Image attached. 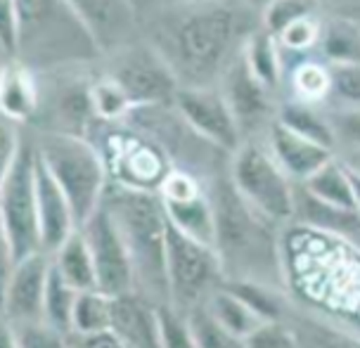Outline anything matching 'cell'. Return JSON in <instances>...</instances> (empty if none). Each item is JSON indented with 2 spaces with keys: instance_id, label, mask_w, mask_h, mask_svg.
<instances>
[{
  "instance_id": "1",
  "label": "cell",
  "mask_w": 360,
  "mask_h": 348,
  "mask_svg": "<svg viewBox=\"0 0 360 348\" xmlns=\"http://www.w3.org/2000/svg\"><path fill=\"white\" fill-rule=\"evenodd\" d=\"M242 0L166 5L154 24L152 45L159 50L180 86H218L256 29Z\"/></svg>"
},
{
  "instance_id": "2",
  "label": "cell",
  "mask_w": 360,
  "mask_h": 348,
  "mask_svg": "<svg viewBox=\"0 0 360 348\" xmlns=\"http://www.w3.org/2000/svg\"><path fill=\"white\" fill-rule=\"evenodd\" d=\"M209 195L216 209V249L225 277L261 280L278 287L275 270H282L280 242L273 237V223L259 216L240 197L230 176L211 180Z\"/></svg>"
},
{
  "instance_id": "3",
  "label": "cell",
  "mask_w": 360,
  "mask_h": 348,
  "mask_svg": "<svg viewBox=\"0 0 360 348\" xmlns=\"http://www.w3.org/2000/svg\"><path fill=\"white\" fill-rule=\"evenodd\" d=\"M105 204L128 244L135 273V292L157 306L169 304L166 282V218L159 192L109 183Z\"/></svg>"
},
{
  "instance_id": "4",
  "label": "cell",
  "mask_w": 360,
  "mask_h": 348,
  "mask_svg": "<svg viewBox=\"0 0 360 348\" xmlns=\"http://www.w3.org/2000/svg\"><path fill=\"white\" fill-rule=\"evenodd\" d=\"M19 17V62L57 67L98 57L102 50L69 0H15Z\"/></svg>"
},
{
  "instance_id": "5",
  "label": "cell",
  "mask_w": 360,
  "mask_h": 348,
  "mask_svg": "<svg viewBox=\"0 0 360 348\" xmlns=\"http://www.w3.org/2000/svg\"><path fill=\"white\" fill-rule=\"evenodd\" d=\"M34 135L38 154L69 197L81 228L105 199L109 185L105 159L86 135L60 131H34Z\"/></svg>"
},
{
  "instance_id": "6",
  "label": "cell",
  "mask_w": 360,
  "mask_h": 348,
  "mask_svg": "<svg viewBox=\"0 0 360 348\" xmlns=\"http://www.w3.org/2000/svg\"><path fill=\"white\" fill-rule=\"evenodd\" d=\"M90 131L98 135V143L95 140L93 143L105 159L109 183L159 192L166 176L176 166L171 161L169 150L152 133L131 124L128 119H95V126H90Z\"/></svg>"
},
{
  "instance_id": "7",
  "label": "cell",
  "mask_w": 360,
  "mask_h": 348,
  "mask_svg": "<svg viewBox=\"0 0 360 348\" xmlns=\"http://www.w3.org/2000/svg\"><path fill=\"white\" fill-rule=\"evenodd\" d=\"M36 164V135L27 131L17 157L0 169V240L12 249L17 261L43 251L38 230Z\"/></svg>"
},
{
  "instance_id": "8",
  "label": "cell",
  "mask_w": 360,
  "mask_h": 348,
  "mask_svg": "<svg viewBox=\"0 0 360 348\" xmlns=\"http://www.w3.org/2000/svg\"><path fill=\"white\" fill-rule=\"evenodd\" d=\"M230 180L259 216L270 223H287L297 214V190L292 178L270 154L268 145L244 143L230 154Z\"/></svg>"
},
{
  "instance_id": "9",
  "label": "cell",
  "mask_w": 360,
  "mask_h": 348,
  "mask_svg": "<svg viewBox=\"0 0 360 348\" xmlns=\"http://www.w3.org/2000/svg\"><path fill=\"white\" fill-rule=\"evenodd\" d=\"M166 282H169V304L178 306L180 311L202 306L225 282V268L218 249L188 235L169 221Z\"/></svg>"
},
{
  "instance_id": "10",
  "label": "cell",
  "mask_w": 360,
  "mask_h": 348,
  "mask_svg": "<svg viewBox=\"0 0 360 348\" xmlns=\"http://www.w3.org/2000/svg\"><path fill=\"white\" fill-rule=\"evenodd\" d=\"M105 74L126 90L133 107L173 105L180 90L176 72L152 43H128L114 50Z\"/></svg>"
},
{
  "instance_id": "11",
  "label": "cell",
  "mask_w": 360,
  "mask_h": 348,
  "mask_svg": "<svg viewBox=\"0 0 360 348\" xmlns=\"http://www.w3.org/2000/svg\"><path fill=\"white\" fill-rule=\"evenodd\" d=\"M81 232L86 237L90 256L95 263L98 275V289L109 296L135 292V273L128 244L121 235L112 211L107 209L105 199L95 209V214L81 225Z\"/></svg>"
},
{
  "instance_id": "12",
  "label": "cell",
  "mask_w": 360,
  "mask_h": 348,
  "mask_svg": "<svg viewBox=\"0 0 360 348\" xmlns=\"http://www.w3.org/2000/svg\"><path fill=\"white\" fill-rule=\"evenodd\" d=\"M173 105L192 131L207 143L216 145L225 154L240 150L244 133L218 86H180Z\"/></svg>"
},
{
  "instance_id": "13",
  "label": "cell",
  "mask_w": 360,
  "mask_h": 348,
  "mask_svg": "<svg viewBox=\"0 0 360 348\" xmlns=\"http://www.w3.org/2000/svg\"><path fill=\"white\" fill-rule=\"evenodd\" d=\"M53 256L48 251H36L17 261L15 270L3 282V322L45 320V289H48Z\"/></svg>"
},
{
  "instance_id": "14",
  "label": "cell",
  "mask_w": 360,
  "mask_h": 348,
  "mask_svg": "<svg viewBox=\"0 0 360 348\" xmlns=\"http://www.w3.org/2000/svg\"><path fill=\"white\" fill-rule=\"evenodd\" d=\"M102 53H114L133 43L138 10L133 0H69Z\"/></svg>"
},
{
  "instance_id": "15",
  "label": "cell",
  "mask_w": 360,
  "mask_h": 348,
  "mask_svg": "<svg viewBox=\"0 0 360 348\" xmlns=\"http://www.w3.org/2000/svg\"><path fill=\"white\" fill-rule=\"evenodd\" d=\"M218 88H221V93L225 95V100H228L230 109H233L237 124H240L244 133V140H247V135L254 133L256 128H263L268 124L270 95H273V90L249 72L242 55L237 57L233 67L225 72L221 83H218Z\"/></svg>"
},
{
  "instance_id": "16",
  "label": "cell",
  "mask_w": 360,
  "mask_h": 348,
  "mask_svg": "<svg viewBox=\"0 0 360 348\" xmlns=\"http://www.w3.org/2000/svg\"><path fill=\"white\" fill-rule=\"evenodd\" d=\"M36 199H38V230H41V247L43 251L53 254L69 240L74 230H79L74 209L69 197L64 195L60 183L45 166L38 154L36 164Z\"/></svg>"
},
{
  "instance_id": "17",
  "label": "cell",
  "mask_w": 360,
  "mask_h": 348,
  "mask_svg": "<svg viewBox=\"0 0 360 348\" xmlns=\"http://www.w3.org/2000/svg\"><path fill=\"white\" fill-rule=\"evenodd\" d=\"M112 327L126 348H162L159 306L140 292L112 296Z\"/></svg>"
},
{
  "instance_id": "18",
  "label": "cell",
  "mask_w": 360,
  "mask_h": 348,
  "mask_svg": "<svg viewBox=\"0 0 360 348\" xmlns=\"http://www.w3.org/2000/svg\"><path fill=\"white\" fill-rule=\"evenodd\" d=\"M266 145L287 176L292 180H301V183L311 178L320 166L327 164L337 154L330 147L313 143L304 135L294 133L292 128L282 126L278 119L268 126Z\"/></svg>"
},
{
  "instance_id": "19",
  "label": "cell",
  "mask_w": 360,
  "mask_h": 348,
  "mask_svg": "<svg viewBox=\"0 0 360 348\" xmlns=\"http://www.w3.org/2000/svg\"><path fill=\"white\" fill-rule=\"evenodd\" d=\"M43 88L38 83L34 67L24 62H12L3 67V83H0V107L3 116L19 124H31L41 114Z\"/></svg>"
},
{
  "instance_id": "20",
  "label": "cell",
  "mask_w": 360,
  "mask_h": 348,
  "mask_svg": "<svg viewBox=\"0 0 360 348\" xmlns=\"http://www.w3.org/2000/svg\"><path fill=\"white\" fill-rule=\"evenodd\" d=\"M242 60L261 83H266L270 90H278L282 83V72H285V67H282L285 55L280 50L278 38L268 29H263V24H259L249 34L247 43L242 48Z\"/></svg>"
},
{
  "instance_id": "21",
  "label": "cell",
  "mask_w": 360,
  "mask_h": 348,
  "mask_svg": "<svg viewBox=\"0 0 360 348\" xmlns=\"http://www.w3.org/2000/svg\"><path fill=\"white\" fill-rule=\"evenodd\" d=\"M308 195L318 202L337 209H356V197H353V185L349 176V164L346 159H339L337 154L320 166L311 178L301 185Z\"/></svg>"
},
{
  "instance_id": "22",
  "label": "cell",
  "mask_w": 360,
  "mask_h": 348,
  "mask_svg": "<svg viewBox=\"0 0 360 348\" xmlns=\"http://www.w3.org/2000/svg\"><path fill=\"white\" fill-rule=\"evenodd\" d=\"M53 263L60 270V275L74 289H98V275H95V263L90 256V247L83 237L81 228L69 235V240L60 249L53 251Z\"/></svg>"
},
{
  "instance_id": "23",
  "label": "cell",
  "mask_w": 360,
  "mask_h": 348,
  "mask_svg": "<svg viewBox=\"0 0 360 348\" xmlns=\"http://www.w3.org/2000/svg\"><path fill=\"white\" fill-rule=\"evenodd\" d=\"M275 119H278L282 126L292 128L294 133L313 140V143L330 147L334 152L339 150L330 114L318 112L315 105H308V102H299V100H287L285 105L275 112Z\"/></svg>"
},
{
  "instance_id": "24",
  "label": "cell",
  "mask_w": 360,
  "mask_h": 348,
  "mask_svg": "<svg viewBox=\"0 0 360 348\" xmlns=\"http://www.w3.org/2000/svg\"><path fill=\"white\" fill-rule=\"evenodd\" d=\"M204 306L216 315V320L221 322L235 339H240L242 346L247 344L249 334L263 322L261 315L256 313L247 301L240 299L235 292H230L225 285L218 287L216 292L204 301Z\"/></svg>"
},
{
  "instance_id": "25",
  "label": "cell",
  "mask_w": 360,
  "mask_h": 348,
  "mask_svg": "<svg viewBox=\"0 0 360 348\" xmlns=\"http://www.w3.org/2000/svg\"><path fill=\"white\" fill-rule=\"evenodd\" d=\"M320 55L330 64H358L360 62V19L334 17L323 24L318 43Z\"/></svg>"
},
{
  "instance_id": "26",
  "label": "cell",
  "mask_w": 360,
  "mask_h": 348,
  "mask_svg": "<svg viewBox=\"0 0 360 348\" xmlns=\"http://www.w3.org/2000/svg\"><path fill=\"white\" fill-rule=\"evenodd\" d=\"M294 98L308 105H318L332 95V64L320 62L313 57H299V62L289 72Z\"/></svg>"
},
{
  "instance_id": "27",
  "label": "cell",
  "mask_w": 360,
  "mask_h": 348,
  "mask_svg": "<svg viewBox=\"0 0 360 348\" xmlns=\"http://www.w3.org/2000/svg\"><path fill=\"white\" fill-rule=\"evenodd\" d=\"M76 296H79V289H74L67 280L60 275V270L50 268V277H48V289H45V322L60 330L64 337L72 332L74 327V306H76Z\"/></svg>"
},
{
  "instance_id": "28",
  "label": "cell",
  "mask_w": 360,
  "mask_h": 348,
  "mask_svg": "<svg viewBox=\"0 0 360 348\" xmlns=\"http://www.w3.org/2000/svg\"><path fill=\"white\" fill-rule=\"evenodd\" d=\"M112 325V296L102 289H83L76 296L74 306V327L76 334H90L109 330Z\"/></svg>"
},
{
  "instance_id": "29",
  "label": "cell",
  "mask_w": 360,
  "mask_h": 348,
  "mask_svg": "<svg viewBox=\"0 0 360 348\" xmlns=\"http://www.w3.org/2000/svg\"><path fill=\"white\" fill-rule=\"evenodd\" d=\"M3 346L60 348V346H67V337L45 320L19 322V325L3 322Z\"/></svg>"
},
{
  "instance_id": "30",
  "label": "cell",
  "mask_w": 360,
  "mask_h": 348,
  "mask_svg": "<svg viewBox=\"0 0 360 348\" xmlns=\"http://www.w3.org/2000/svg\"><path fill=\"white\" fill-rule=\"evenodd\" d=\"M90 105H93L95 119L102 121H121L133 109V102L126 95V90L107 74L90 83Z\"/></svg>"
},
{
  "instance_id": "31",
  "label": "cell",
  "mask_w": 360,
  "mask_h": 348,
  "mask_svg": "<svg viewBox=\"0 0 360 348\" xmlns=\"http://www.w3.org/2000/svg\"><path fill=\"white\" fill-rule=\"evenodd\" d=\"M188 320H190V332L195 339V348H237L242 346L240 339H235L221 322L216 320V315L209 311L207 306H195L190 308Z\"/></svg>"
},
{
  "instance_id": "32",
  "label": "cell",
  "mask_w": 360,
  "mask_h": 348,
  "mask_svg": "<svg viewBox=\"0 0 360 348\" xmlns=\"http://www.w3.org/2000/svg\"><path fill=\"white\" fill-rule=\"evenodd\" d=\"M315 12H318V0H268V5L261 10V24L273 36H278L301 19L315 17Z\"/></svg>"
},
{
  "instance_id": "33",
  "label": "cell",
  "mask_w": 360,
  "mask_h": 348,
  "mask_svg": "<svg viewBox=\"0 0 360 348\" xmlns=\"http://www.w3.org/2000/svg\"><path fill=\"white\" fill-rule=\"evenodd\" d=\"M159 337L162 348H195L188 313L173 304L159 306Z\"/></svg>"
},
{
  "instance_id": "34",
  "label": "cell",
  "mask_w": 360,
  "mask_h": 348,
  "mask_svg": "<svg viewBox=\"0 0 360 348\" xmlns=\"http://www.w3.org/2000/svg\"><path fill=\"white\" fill-rule=\"evenodd\" d=\"M320 31H323V24L315 17H306V19H301V22L292 24V27H287L275 38H278V43H280L282 55L292 53L301 57V55H308V53H313V50H318Z\"/></svg>"
},
{
  "instance_id": "35",
  "label": "cell",
  "mask_w": 360,
  "mask_h": 348,
  "mask_svg": "<svg viewBox=\"0 0 360 348\" xmlns=\"http://www.w3.org/2000/svg\"><path fill=\"white\" fill-rule=\"evenodd\" d=\"M252 348H294L299 346V334L285 318L263 320L256 330L249 334L247 344Z\"/></svg>"
},
{
  "instance_id": "36",
  "label": "cell",
  "mask_w": 360,
  "mask_h": 348,
  "mask_svg": "<svg viewBox=\"0 0 360 348\" xmlns=\"http://www.w3.org/2000/svg\"><path fill=\"white\" fill-rule=\"evenodd\" d=\"M337 107H360V62L332 64V95Z\"/></svg>"
},
{
  "instance_id": "37",
  "label": "cell",
  "mask_w": 360,
  "mask_h": 348,
  "mask_svg": "<svg viewBox=\"0 0 360 348\" xmlns=\"http://www.w3.org/2000/svg\"><path fill=\"white\" fill-rule=\"evenodd\" d=\"M0 50H3V67L19 62L22 38H19V17L15 0H0Z\"/></svg>"
},
{
  "instance_id": "38",
  "label": "cell",
  "mask_w": 360,
  "mask_h": 348,
  "mask_svg": "<svg viewBox=\"0 0 360 348\" xmlns=\"http://www.w3.org/2000/svg\"><path fill=\"white\" fill-rule=\"evenodd\" d=\"M337 145L346 152H360V107H337L330 112Z\"/></svg>"
},
{
  "instance_id": "39",
  "label": "cell",
  "mask_w": 360,
  "mask_h": 348,
  "mask_svg": "<svg viewBox=\"0 0 360 348\" xmlns=\"http://www.w3.org/2000/svg\"><path fill=\"white\" fill-rule=\"evenodd\" d=\"M67 346H74V348H126L124 341L117 337V332H114L112 327H109V330H100V332H90V334L69 332Z\"/></svg>"
},
{
  "instance_id": "40",
  "label": "cell",
  "mask_w": 360,
  "mask_h": 348,
  "mask_svg": "<svg viewBox=\"0 0 360 348\" xmlns=\"http://www.w3.org/2000/svg\"><path fill=\"white\" fill-rule=\"evenodd\" d=\"M349 164V161H346ZM349 176H351V185H353V197H356V209L360 211V169L349 164Z\"/></svg>"
},
{
  "instance_id": "41",
  "label": "cell",
  "mask_w": 360,
  "mask_h": 348,
  "mask_svg": "<svg viewBox=\"0 0 360 348\" xmlns=\"http://www.w3.org/2000/svg\"><path fill=\"white\" fill-rule=\"evenodd\" d=\"M244 5H249V8H254V10H263L268 5V0H242Z\"/></svg>"
},
{
  "instance_id": "42",
  "label": "cell",
  "mask_w": 360,
  "mask_h": 348,
  "mask_svg": "<svg viewBox=\"0 0 360 348\" xmlns=\"http://www.w3.org/2000/svg\"><path fill=\"white\" fill-rule=\"evenodd\" d=\"M346 161H349L351 166H356V169H360V152H351L349 157H346Z\"/></svg>"
},
{
  "instance_id": "43",
  "label": "cell",
  "mask_w": 360,
  "mask_h": 348,
  "mask_svg": "<svg viewBox=\"0 0 360 348\" xmlns=\"http://www.w3.org/2000/svg\"><path fill=\"white\" fill-rule=\"evenodd\" d=\"M166 5H183V3H207V0H164Z\"/></svg>"
},
{
  "instance_id": "44",
  "label": "cell",
  "mask_w": 360,
  "mask_h": 348,
  "mask_svg": "<svg viewBox=\"0 0 360 348\" xmlns=\"http://www.w3.org/2000/svg\"><path fill=\"white\" fill-rule=\"evenodd\" d=\"M358 15H360V5H358L356 10H353V17H358Z\"/></svg>"
},
{
  "instance_id": "45",
  "label": "cell",
  "mask_w": 360,
  "mask_h": 348,
  "mask_svg": "<svg viewBox=\"0 0 360 348\" xmlns=\"http://www.w3.org/2000/svg\"><path fill=\"white\" fill-rule=\"evenodd\" d=\"M133 3H135V0H133Z\"/></svg>"
}]
</instances>
